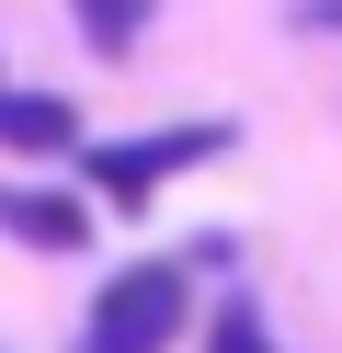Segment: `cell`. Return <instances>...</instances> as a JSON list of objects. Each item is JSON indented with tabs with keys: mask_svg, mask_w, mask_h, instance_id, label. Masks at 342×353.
I'll return each mask as SVG.
<instances>
[{
	"mask_svg": "<svg viewBox=\"0 0 342 353\" xmlns=\"http://www.w3.org/2000/svg\"><path fill=\"white\" fill-rule=\"evenodd\" d=\"M205 353H285V342L263 330V307H251V296H217V307H205Z\"/></svg>",
	"mask_w": 342,
	"mask_h": 353,
	"instance_id": "8992f818",
	"label": "cell"
},
{
	"mask_svg": "<svg viewBox=\"0 0 342 353\" xmlns=\"http://www.w3.org/2000/svg\"><path fill=\"white\" fill-rule=\"evenodd\" d=\"M182 319H194V262L182 251L114 262L103 296H91V319H80V353H171Z\"/></svg>",
	"mask_w": 342,
	"mask_h": 353,
	"instance_id": "6da1fadb",
	"label": "cell"
},
{
	"mask_svg": "<svg viewBox=\"0 0 342 353\" xmlns=\"http://www.w3.org/2000/svg\"><path fill=\"white\" fill-rule=\"evenodd\" d=\"M217 148H228V125H160V137H126V148L80 137V171H91V194H103L114 216H149V194L171 183V171L217 160Z\"/></svg>",
	"mask_w": 342,
	"mask_h": 353,
	"instance_id": "7a4b0ae2",
	"label": "cell"
},
{
	"mask_svg": "<svg viewBox=\"0 0 342 353\" xmlns=\"http://www.w3.org/2000/svg\"><path fill=\"white\" fill-rule=\"evenodd\" d=\"M91 194H68V183H0V239H23V251H91Z\"/></svg>",
	"mask_w": 342,
	"mask_h": 353,
	"instance_id": "3957f363",
	"label": "cell"
},
{
	"mask_svg": "<svg viewBox=\"0 0 342 353\" xmlns=\"http://www.w3.org/2000/svg\"><path fill=\"white\" fill-rule=\"evenodd\" d=\"M68 12H80L91 57H137V34H149V12H160V0H68Z\"/></svg>",
	"mask_w": 342,
	"mask_h": 353,
	"instance_id": "5b68a950",
	"label": "cell"
},
{
	"mask_svg": "<svg viewBox=\"0 0 342 353\" xmlns=\"http://www.w3.org/2000/svg\"><path fill=\"white\" fill-rule=\"evenodd\" d=\"M0 92H12V80H0Z\"/></svg>",
	"mask_w": 342,
	"mask_h": 353,
	"instance_id": "ba28073f",
	"label": "cell"
},
{
	"mask_svg": "<svg viewBox=\"0 0 342 353\" xmlns=\"http://www.w3.org/2000/svg\"><path fill=\"white\" fill-rule=\"evenodd\" d=\"M0 160H80V103L68 92H0Z\"/></svg>",
	"mask_w": 342,
	"mask_h": 353,
	"instance_id": "277c9868",
	"label": "cell"
},
{
	"mask_svg": "<svg viewBox=\"0 0 342 353\" xmlns=\"http://www.w3.org/2000/svg\"><path fill=\"white\" fill-rule=\"evenodd\" d=\"M296 23H308V34H342V0H296Z\"/></svg>",
	"mask_w": 342,
	"mask_h": 353,
	"instance_id": "52a82bcc",
	"label": "cell"
}]
</instances>
